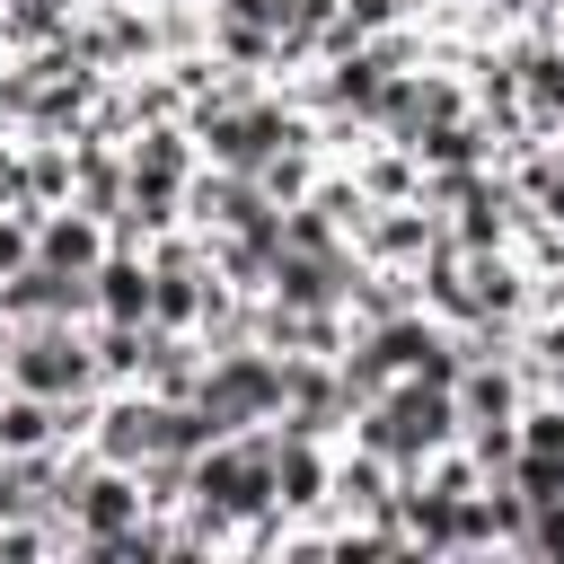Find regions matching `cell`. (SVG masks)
Masks as SVG:
<instances>
[{"label":"cell","mask_w":564,"mask_h":564,"mask_svg":"<svg viewBox=\"0 0 564 564\" xmlns=\"http://www.w3.org/2000/svg\"><path fill=\"white\" fill-rule=\"evenodd\" d=\"M203 9H212V0H203Z\"/></svg>","instance_id":"obj_24"},{"label":"cell","mask_w":564,"mask_h":564,"mask_svg":"<svg viewBox=\"0 0 564 564\" xmlns=\"http://www.w3.org/2000/svg\"><path fill=\"white\" fill-rule=\"evenodd\" d=\"M0 388H9V317H0Z\"/></svg>","instance_id":"obj_22"},{"label":"cell","mask_w":564,"mask_h":564,"mask_svg":"<svg viewBox=\"0 0 564 564\" xmlns=\"http://www.w3.org/2000/svg\"><path fill=\"white\" fill-rule=\"evenodd\" d=\"M167 405L176 397H150V388H97V414H88V449L115 458V467H141L167 449Z\"/></svg>","instance_id":"obj_3"},{"label":"cell","mask_w":564,"mask_h":564,"mask_svg":"<svg viewBox=\"0 0 564 564\" xmlns=\"http://www.w3.org/2000/svg\"><path fill=\"white\" fill-rule=\"evenodd\" d=\"M70 26H79V0H0V53L70 44Z\"/></svg>","instance_id":"obj_12"},{"label":"cell","mask_w":564,"mask_h":564,"mask_svg":"<svg viewBox=\"0 0 564 564\" xmlns=\"http://www.w3.org/2000/svg\"><path fill=\"white\" fill-rule=\"evenodd\" d=\"M141 9H167V0H141Z\"/></svg>","instance_id":"obj_23"},{"label":"cell","mask_w":564,"mask_h":564,"mask_svg":"<svg viewBox=\"0 0 564 564\" xmlns=\"http://www.w3.org/2000/svg\"><path fill=\"white\" fill-rule=\"evenodd\" d=\"M344 167H352V185H361L370 203H405V194H423V167H414V150H405V141H379V132H370Z\"/></svg>","instance_id":"obj_11"},{"label":"cell","mask_w":564,"mask_h":564,"mask_svg":"<svg viewBox=\"0 0 564 564\" xmlns=\"http://www.w3.org/2000/svg\"><path fill=\"white\" fill-rule=\"evenodd\" d=\"M70 185H79V150H70V132H26V203L53 212V203H70Z\"/></svg>","instance_id":"obj_14"},{"label":"cell","mask_w":564,"mask_h":564,"mask_svg":"<svg viewBox=\"0 0 564 564\" xmlns=\"http://www.w3.org/2000/svg\"><path fill=\"white\" fill-rule=\"evenodd\" d=\"M115 238H106V220L97 212H79V203H53V212H35V264H53V273H97V256H106Z\"/></svg>","instance_id":"obj_7"},{"label":"cell","mask_w":564,"mask_h":564,"mask_svg":"<svg viewBox=\"0 0 564 564\" xmlns=\"http://www.w3.org/2000/svg\"><path fill=\"white\" fill-rule=\"evenodd\" d=\"M150 317L141 326H123V317H88V352H97V388H141V370H150Z\"/></svg>","instance_id":"obj_10"},{"label":"cell","mask_w":564,"mask_h":564,"mask_svg":"<svg viewBox=\"0 0 564 564\" xmlns=\"http://www.w3.org/2000/svg\"><path fill=\"white\" fill-rule=\"evenodd\" d=\"M335 520H397V467L361 441H335V485H326Z\"/></svg>","instance_id":"obj_5"},{"label":"cell","mask_w":564,"mask_h":564,"mask_svg":"<svg viewBox=\"0 0 564 564\" xmlns=\"http://www.w3.org/2000/svg\"><path fill=\"white\" fill-rule=\"evenodd\" d=\"M194 405L212 414V432L273 423V414H282V352H264V344H229V352H212Z\"/></svg>","instance_id":"obj_2"},{"label":"cell","mask_w":564,"mask_h":564,"mask_svg":"<svg viewBox=\"0 0 564 564\" xmlns=\"http://www.w3.org/2000/svg\"><path fill=\"white\" fill-rule=\"evenodd\" d=\"M35 264V203H0V282Z\"/></svg>","instance_id":"obj_18"},{"label":"cell","mask_w":564,"mask_h":564,"mask_svg":"<svg viewBox=\"0 0 564 564\" xmlns=\"http://www.w3.org/2000/svg\"><path fill=\"white\" fill-rule=\"evenodd\" d=\"M344 441L379 449L388 467H414V458H432V449L458 441V397H449L441 379H388L370 405H352Z\"/></svg>","instance_id":"obj_1"},{"label":"cell","mask_w":564,"mask_h":564,"mask_svg":"<svg viewBox=\"0 0 564 564\" xmlns=\"http://www.w3.org/2000/svg\"><path fill=\"white\" fill-rule=\"evenodd\" d=\"M203 361H212L203 335L159 326V335H150V370H141V388H150V397H194V388H203Z\"/></svg>","instance_id":"obj_13"},{"label":"cell","mask_w":564,"mask_h":564,"mask_svg":"<svg viewBox=\"0 0 564 564\" xmlns=\"http://www.w3.org/2000/svg\"><path fill=\"white\" fill-rule=\"evenodd\" d=\"M88 300H97V317L141 326V317H150V256H141V247H106L97 273H88Z\"/></svg>","instance_id":"obj_9"},{"label":"cell","mask_w":564,"mask_h":564,"mask_svg":"<svg viewBox=\"0 0 564 564\" xmlns=\"http://www.w3.org/2000/svg\"><path fill=\"white\" fill-rule=\"evenodd\" d=\"M529 220H546V229H564V167H555V176H546V185L529 194Z\"/></svg>","instance_id":"obj_21"},{"label":"cell","mask_w":564,"mask_h":564,"mask_svg":"<svg viewBox=\"0 0 564 564\" xmlns=\"http://www.w3.org/2000/svg\"><path fill=\"white\" fill-rule=\"evenodd\" d=\"M405 150H414V167H494V123L476 106H458L441 123H414Z\"/></svg>","instance_id":"obj_8"},{"label":"cell","mask_w":564,"mask_h":564,"mask_svg":"<svg viewBox=\"0 0 564 564\" xmlns=\"http://www.w3.org/2000/svg\"><path fill=\"white\" fill-rule=\"evenodd\" d=\"M502 485H511L529 511H546V502H564V458H555V449H520V458L502 467Z\"/></svg>","instance_id":"obj_17"},{"label":"cell","mask_w":564,"mask_h":564,"mask_svg":"<svg viewBox=\"0 0 564 564\" xmlns=\"http://www.w3.org/2000/svg\"><path fill=\"white\" fill-rule=\"evenodd\" d=\"M317 167H326L317 150H273V159L256 167V185H264V203H282V212H291V203H308V185H317Z\"/></svg>","instance_id":"obj_16"},{"label":"cell","mask_w":564,"mask_h":564,"mask_svg":"<svg viewBox=\"0 0 564 564\" xmlns=\"http://www.w3.org/2000/svg\"><path fill=\"white\" fill-rule=\"evenodd\" d=\"M0 203H26V132H0Z\"/></svg>","instance_id":"obj_20"},{"label":"cell","mask_w":564,"mask_h":564,"mask_svg":"<svg viewBox=\"0 0 564 564\" xmlns=\"http://www.w3.org/2000/svg\"><path fill=\"white\" fill-rule=\"evenodd\" d=\"M53 441H62V405L35 388H0V449L18 458V449H53Z\"/></svg>","instance_id":"obj_15"},{"label":"cell","mask_w":564,"mask_h":564,"mask_svg":"<svg viewBox=\"0 0 564 564\" xmlns=\"http://www.w3.org/2000/svg\"><path fill=\"white\" fill-rule=\"evenodd\" d=\"M529 564H564V502L529 511Z\"/></svg>","instance_id":"obj_19"},{"label":"cell","mask_w":564,"mask_h":564,"mask_svg":"<svg viewBox=\"0 0 564 564\" xmlns=\"http://www.w3.org/2000/svg\"><path fill=\"white\" fill-rule=\"evenodd\" d=\"M449 397H458V423H520L529 379H520L511 352H467L458 379H449Z\"/></svg>","instance_id":"obj_6"},{"label":"cell","mask_w":564,"mask_h":564,"mask_svg":"<svg viewBox=\"0 0 564 564\" xmlns=\"http://www.w3.org/2000/svg\"><path fill=\"white\" fill-rule=\"evenodd\" d=\"M441 238H449V229H441V212H432L423 194H405V203H370V220L352 229V264H397V273H414Z\"/></svg>","instance_id":"obj_4"}]
</instances>
